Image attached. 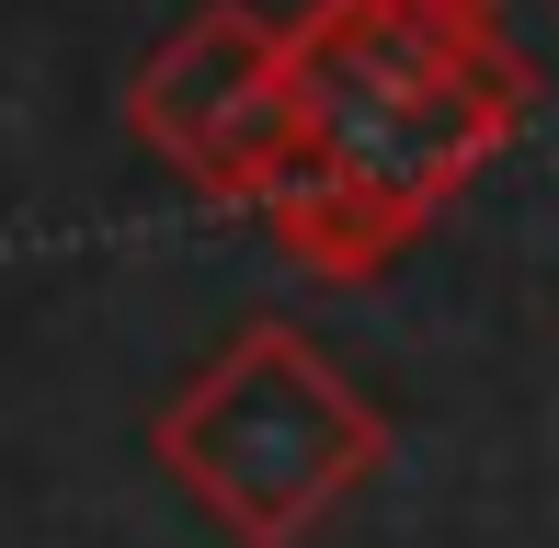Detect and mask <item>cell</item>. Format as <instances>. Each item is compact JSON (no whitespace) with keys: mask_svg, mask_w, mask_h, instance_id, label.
<instances>
[{"mask_svg":"<svg viewBox=\"0 0 559 548\" xmlns=\"http://www.w3.org/2000/svg\"><path fill=\"white\" fill-rule=\"evenodd\" d=\"M286 92L297 148H332L435 217L537 127V69L479 0H297Z\"/></svg>","mask_w":559,"mask_h":548,"instance_id":"6da1fadb","label":"cell"},{"mask_svg":"<svg viewBox=\"0 0 559 548\" xmlns=\"http://www.w3.org/2000/svg\"><path fill=\"white\" fill-rule=\"evenodd\" d=\"M148 457L228 548H309L389 468V412L297 320H240L148 412Z\"/></svg>","mask_w":559,"mask_h":548,"instance_id":"7a4b0ae2","label":"cell"},{"mask_svg":"<svg viewBox=\"0 0 559 548\" xmlns=\"http://www.w3.org/2000/svg\"><path fill=\"white\" fill-rule=\"evenodd\" d=\"M126 138L206 206H251L263 171L297 148L286 23L263 0H194L126 81Z\"/></svg>","mask_w":559,"mask_h":548,"instance_id":"3957f363","label":"cell"},{"mask_svg":"<svg viewBox=\"0 0 559 548\" xmlns=\"http://www.w3.org/2000/svg\"><path fill=\"white\" fill-rule=\"evenodd\" d=\"M251 217H263V240L297 274H320V286H366V274H389L435 229V206H412L400 183L332 160V148H286V160L263 171V194H251Z\"/></svg>","mask_w":559,"mask_h":548,"instance_id":"277c9868","label":"cell"},{"mask_svg":"<svg viewBox=\"0 0 559 548\" xmlns=\"http://www.w3.org/2000/svg\"><path fill=\"white\" fill-rule=\"evenodd\" d=\"M479 12H502V0H479Z\"/></svg>","mask_w":559,"mask_h":548,"instance_id":"5b68a950","label":"cell"}]
</instances>
